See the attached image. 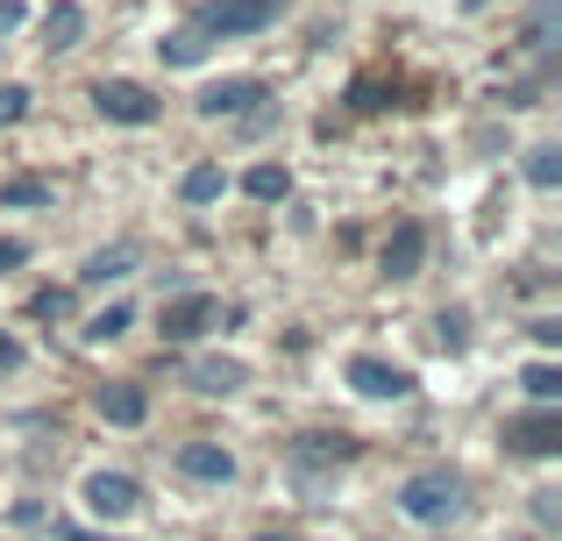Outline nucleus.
Here are the masks:
<instances>
[{
  "mask_svg": "<svg viewBox=\"0 0 562 541\" xmlns=\"http://www.w3.org/2000/svg\"><path fill=\"white\" fill-rule=\"evenodd\" d=\"M93 108L108 114V122H122V128H150L157 114H165V100H157L150 86H136V79H100L93 86Z\"/></svg>",
  "mask_w": 562,
  "mask_h": 541,
  "instance_id": "nucleus-2",
  "label": "nucleus"
},
{
  "mask_svg": "<svg viewBox=\"0 0 562 541\" xmlns=\"http://www.w3.org/2000/svg\"><path fill=\"white\" fill-rule=\"evenodd\" d=\"M214 292H179V300L165 306V314H157V335H165V342H192V335H206L214 328Z\"/></svg>",
  "mask_w": 562,
  "mask_h": 541,
  "instance_id": "nucleus-6",
  "label": "nucleus"
},
{
  "mask_svg": "<svg viewBox=\"0 0 562 541\" xmlns=\"http://www.w3.org/2000/svg\"><path fill=\"white\" fill-rule=\"evenodd\" d=\"M441 342L463 349V342H470V320H463V314H441Z\"/></svg>",
  "mask_w": 562,
  "mask_h": 541,
  "instance_id": "nucleus-25",
  "label": "nucleus"
},
{
  "mask_svg": "<svg viewBox=\"0 0 562 541\" xmlns=\"http://www.w3.org/2000/svg\"><path fill=\"white\" fill-rule=\"evenodd\" d=\"M8 371H22V342H14V335H0V377Z\"/></svg>",
  "mask_w": 562,
  "mask_h": 541,
  "instance_id": "nucleus-27",
  "label": "nucleus"
},
{
  "mask_svg": "<svg viewBox=\"0 0 562 541\" xmlns=\"http://www.w3.org/2000/svg\"><path fill=\"white\" fill-rule=\"evenodd\" d=\"M221 185H228V179H221V165H192L186 179H179V193L192 200V207H206V200H221Z\"/></svg>",
  "mask_w": 562,
  "mask_h": 541,
  "instance_id": "nucleus-18",
  "label": "nucleus"
},
{
  "mask_svg": "<svg viewBox=\"0 0 562 541\" xmlns=\"http://www.w3.org/2000/svg\"><path fill=\"white\" fill-rule=\"evenodd\" d=\"M285 8L292 0H214V8L200 14V29L206 36H257V29H271Z\"/></svg>",
  "mask_w": 562,
  "mask_h": 541,
  "instance_id": "nucleus-3",
  "label": "nucleus"
},
{
  "mask_svg": "<svg viewBox=\"0 0 562 541\" xmlns=\"http://www.w3.org/2000/svg\"><path fill=\"white\" fill-rule=\"evenodd\" d=\"M349 385H357L363 399H406L413 371H398V363H384V357H349Z\"/></svg>",
  "mask_w": 562,
  "mask_h": 541,
  "instance_id": "nucleus-8",
  "label": "nucleus"
},
{
  "mask_svg": "<svg viewBox=\"0 0 562 541\" xmlns=\"http://www.w3.org/2000/svg\"><path fill=\"white\" fill-rule=\"evenodd\" d=\"M420 257H427V228L420 222H398L392 243H384V278H413V271H420Z\"/></svg>",
  "mask_w": 562,
  "mask_h": 541,
  "instance_id": "nucleus-10",
  "label": "nucleus"
},
{
  "mask_svg": "<svg viewBox=\"0 0 562 541\" xmlns=\"http://www.w3.org/2000/svg\"><path fill=\"white\" fill-rule=\"evenodd\" d=\"M179 477H192V485H228L235 457L221 442H179Z\"/></svg>",
  "mask_w": 562,
  "mask_h": 541,
  "instance_id": "nucleus-9",
  "label": "nucleus"
},
{
  "mask_svg": "<svg viewBox=\"0 0 562 541\" xmlns=\"http://www.w3.org/2000/svg\"><path fill=\"white\" fill-rule=\"evenodd\" d=\"M128 271H136V243H114V250H93V257H86V285H108V278H128Z\"/></svg>",
  "mask_w": 562,
  "mask_h": 541,
  "instance_id": "nucleus-14",
  "label": "nucleus"
},
{
  "mask_svg": "<svg viewBox=\"0 0 562 541\" xmlns=\"http://www.w3.org/2000/svg\"><path fill=\"white\" fill-rule=\"evenodd\" d=\"M257 541H278V534H257Z\"/></svg>",
  "mask_w": 562,
  "mask_h": 541,
  "instance_id": "nucleus-31",
  "label": "nucleus"
},
{
  "mask_svg": "<svg viewBox=\"0 0 562 541\" xmlns=\"http://www.w3.org/2000/svg\"><path fill=\"white\" fill-rule=\"evenodd\" d=\"M29 86H0V128H14V122H29Z\"/></svg>",
  "mask_w": 562,
  "mask_h": 541,
  "instance_id": "nucleus-23",
  "label": "nucleus"
},
{
  "mask_svg": "<svg viewBox=\"0 0 562 541\" xmlns=\"http://www.w3.org/2000/svg\"><path fill=\"white\" fill-rule=\"evenodd\" d=\"M22 29V0H0V36H14Z\"/></svg>",
  "mask_w": 562,
  "mask_h": 541,
  "instance_id": "nucleus-29",
  "label": "nucleus"
},
{
  "mask_svg": "<svg viewBox=\"0 0 562 541\" xmlns=\"http://www.w3.org/2000/svg\"><path fill=\"white\" fill-rule=\"evenodd\" d=\"M243 185H249V200H263V207H271V200H285V193H292V171H285V165H257Z\"/></svg>",
  "mask_w": 562,
  "mask_h": 541,
  "instance_id": "nucleus-16",
  "label": "nucleus"
},
{
  "mask_svg": "<svg viewBox=\"0 0 562 541\" xmlns=\"http://www.w3.org/2000/svg\"><path fill=\"white\" fill-rule=\"evenodd\" d=\"M192 385H200V392H243L249 363L243 357H200V363H192Z\"/></svg>",
  "mask_w": 562,
  "mask_h": 541,
  "instance_id": "nucleus-13",
  "label": "nucleus"
},
{
  "mask_svg": "<svg viewBox=\"0 0 562 541\" xmlns=\"http://www.w3.org/2000/svg\"><path fill=\"white\" fill-rule=\"evenodd\" d=\"M555 29H562V14H555V8H541L535 22L520 29V50H549V36H555Z\"/></svg>",
  "mask_w": 562,
  "mask_h": 541,
  "instance_id": "nucleus-22",
  "label": "nucleus"
},
{
  "mask_svg": "<svg viewBox=\"0 0 562 541\" xmlns=\"http://www.w3.org/2000/svg\"><path fill=\"white\" fill-rule=\"evenodd\" d=\"M257 100H271V86H263V79H221V86H206L192 108H200L206 122H243Z\"/></svg>",
  "mask_w": 562,
  "mask_h": 541,
  "instance_id": "nucleus-5",
  "label": "nucleus"
},
{
  "mask_svg": "<svg viewBox=\"0 0 562 541\" xmlns=\"http://www.w3.org/2000/svg\"><path fill=\"white\" fill-rule=\"evenodd\" d=\"M29 257V243H14V236H0V271H14Z\"/></svg>",
  "mask_w": 562,
  "mask_h": 541,
  "instance_id": "nucleus-28",
  "label": "nucleus"
},
{
  "mask_svg": "<svg viewBox=\"0 0 562 541\" xmlns=\"http://www.w3.org/2000/svg\"><path fill=\"white\" fill-rule=\"evenodd\" d=\"M520 385L535 392L541 406H555V399H562V371H555V363H527V371H520Z\"/></svg>",
  "mask_w": 562,
  "mask_h": 541,
  "instance_id": "nucleus-20",
  "label": "nucleus"
},
{
  "mask_svg": "<svg viewBox=\"0 0 562 541\" xmlns=\"http://www.w3.org/2000/svg\"><path fill=\"white\" fill-rule=\"evenodd\" d=\"M50 541H122V534H79V528H50Z\"/></svg>",
  "mask_w": 562,
  "mask_h": 541,
  "instance_id": "nucleus-30",
  "label": "nucleus"
},
{
  "mask_svg": "<svg viewBox=\"0 0 562 541\" xmlns=\"http://www.w3.org/2000/svg\"><path fill=\"white\" fill-rule=\"evenodd\" d=\"M527 185H541V193L562 185V150L555 143H535V150H527Z\"/></svg>",
  "mask_w": 562,
  "mask_h": 541,
  "instance_id": "nucleus-17",
  "label": "nucleus"
},
{
  "mask_svg": "<svg viewBox=\"0 0 562 541\" xmlns=\"http://www.w3.org/2000/svg\"><path fill=\"white\" fill-rule=\"evenodd\" d=\"M128 320H136V306H122V300L100 306V314L86 320V342H114V335H128Z\"/></svg>",
  "mask_w": 562,
  "mask_h": 541,
  "instance_id": "nucleus-19",
  "label": "nucleus"
},
{
  "mask_svg": "<svg viewBox=\"0 0 562 541\" xmlns=\"http://www.w3.org/2000/svg\"><path fill=\"white\" fill-rule=\"evenodd\" d=\"M535 514H541V528H555L562 520V492H535Z\"/></svg>",
  "mask_w": 562,
  "mask_h": 541,
  "instance_id": "nucleus-26",
  "label": "nucleus"
},
{
  "mask_svg": "<svg viewBox=\"0 0 562 541\" xmlns=\"http://www.w3.org/2000/svg\"><path fill=\"white\" fill-rule=\"evenodd\" d=\"M0 207H50V185L43 179H8L0 185Z\"/></svg>",
  "mask_w": 562,
  "mask_h": 541,
  "instance_id": "nucleus-21",
  "label": "nucleus"
},
{
  "mask_svg": "<svg viewBox=\"0 0 562 541\" xmlns=\"http://www.w3.org/2000/svg\"><path fill=\"white\" fill-rule=\"evenodd\" d=\"M157 50H165V65H200V57H206V29L200 22H192V29H171Z\"/></svg>",
  "mask_w": 562,
  "mask_h": 541,
  "instance_id": "nucleus-15",
  "label": "nucleus"
},
{
  "mask_svg": "<svg viewBox=\"0 0 562 541\" xmlns=\"http://www.w3.org/2000/svg\"><path fill=\"white\" fill-rule=\"evenodd\" d=\"M29 314H36V320H65L71 314V292H57V285L36 292V300H29Z\"/></svg>",
  "mask_w": 562,
  "mask_h": 541,
  "instance_id": "nucleus-24",
  "label": "nucleus"
},
{
  "mask_svg": "<svg viewBox=\"0 0 562 541\" xmlns=\"http://www.w3.org/2000/svg\"><path fill=\"white\" fill-rule=\"evenodd\" d=\"M463 506L470 499H463V477L456 471H420L398 485V514H413V520H456Z\"/></svg>",
  "mask_w": 562,
  "mask_h": 541,
  "instance_id": "nucleus-1",
  "label": "nucleus"
},
{
  "mask_svg": "<svg viewBox=\"0 0 562 541\" xmlns=\"http://www.w3.org/2000/svg\"><path fill=\"white\" fill-rule=\"evenodd\" d=\"M143 414H150V392H143V385H100V420H114V428H136Z\"/></svg>",
  "mask_w": 562,
  "mask_h": 541,
  "instance_id": "nucleus-12",
  "label": "nucleus"
},
{
  "mask_svg": "<svg viewBox=\"0 0 562 541\" xmlns=\"http://www.w3.org/2000/svg\"><path fill=\"white\" fill-rule=\"evenodd\" d=\"M79 36H86V8L79 0H50L43 8V50H79Z\"/></svg>",
  "mask_w": 562,
  "mask_h": 541,
  "instance_id": "nucleus-11",
  "label": "nucleus"
},
{
  "mask_svg": "<svg viewBox=\"0 0 562 541\" xmlns=\"http://www.w3.org/2000/svg\"><path fill=\"white\" fill-rule=\"evenodd\" d=\"M86 506H93L100 520H128L143 506V485L122 477V471H93V477H86Z\"/></svg>",
  "mask_w": 562,
  "mask_h": 541,
  "instance_id": "nucleus-7",
  "label": "nucleus"
},
{
  "mask_svg": "<svg viewBox=\"0 0 562 541\" xmlns=\"http://www.w3.org/2000/svg\"><path fill=\"white\" fill-rule=\"evenodd\" d=\"M506 449H520V457H555V449H562V414H555V406L513 414L506 420Z\"/></svg>",
  "mask_w": 562,
  "mask_h": 541,
  "instance_id": "nucleus-4",
  "label": "nucleus"
}]
</instances>
